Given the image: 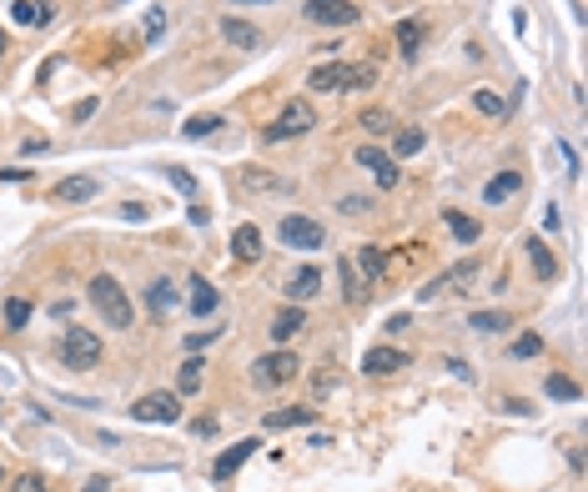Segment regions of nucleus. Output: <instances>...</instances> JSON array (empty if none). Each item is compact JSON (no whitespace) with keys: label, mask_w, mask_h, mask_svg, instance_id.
I'll list each match as a JSON object with an SVG mask.
<instances>
[{"label":"nucleus","mask_w":588,"mask_h":492,"mask_svg":"<svg viewBox=\"0 0 588 492\" xmlns=\"http://www.w3.org/2000/svg\"><path fill=\"white\" fill-rule=\"evenodd\" d=\"M372 81H377V71H372V65H352V61H327V65H317V71H312V91H347V86H352V91H362V86H372Z\"/></svg>","instance_id":"obj_1"},{"label":"nucleus","mask_w":588,"mask_h":492,"mask_svg":"<svg viewBox=\"0 0 588 492\" xmlns=\"http://www.w3.org/2000/svg\"><path fill=\"white\" fill-rule=\"evenodd\" d=\"M91 307L101 311V322L111 327V332H126L131 327V302H126L121 281L116 277H96L91 281Z\"/></svg>","instance_id":"obj_2"},{"label":"nucleus","mask_w":588,"mask_h":492,"mask_svg":"<svg viewBox=\"0 0 588 492\" xmlns=\"http://www.w3.org/2000/svg\"><path fill=\"white\" fill-rule=\"evenodd\" d=\"M56 352H61V362L71 372H91L96 362H101V337H96V332H86V327H66Z\"/></svg>","instance_id":"obj_3"},{"label":"nucleus","mask_w":588,"mask_h":492,"mask_svg":"<svg viewBox=\"0 0 588 492\" xmlns=\"http://www.w3.org/2000/svg\"><path fill=\"white\" fill-rule=\"evenodd\" d=\"M312 126H317V111H312V101L292 96V101L282 106L277 121L267 126V141H292V136H302V131H312Z\"/></svg>","instance_id":"obj_4"},{"label":"nucleus","mask_w":588,"mask_h":492,"mask_svg":"<svg viewBox=\"0 0 588 492\" xmlns=\"http://www.w3.org/2000/svg\"><path fill=\"white\" fill-rule=\"evenodd\" d=\"M277 242L292 246V251H317V246L327 242V231H322V221L292 211V216H282V221H277Z\"/></svg>","instance_id":"obj_5"},{"label":"nucleus","mask_w":588,"mask_h":492,"mask_svg":"<svg viewBox=\"0 0 588 492\" xmlns=\"http://www.w3.org/2000/svg\"><path fill=\"white\" fill-rule=\"evenodd\" d=\"M297 377V357L292 352H267L257 367H251V382L257 387H287Z\"/></svg>","instance_id":"obj_6"},{"label":"nucleus","mask_w":588,"mask_h":492,"mask_svg":"<svg viewBox=\"0 0 588 492\" xmlns=\"http://www.w3.org/2000/svg\"><path fill=\"white\" fill-rule=\"evenodd\" d=\"M357 11L352 0H307V20L312 26H357Z\"/></svg>","instance_id":"obj_7"},{"label":"nucleus","mask_w":588,"mask_h":492,"mask_svg":"<svg viewBox=\"0 0 588 492\" xmlns=\"http://www.w3.org/2000/svg\"><path fill=\"white\" fill-rule=\"evenodd\" d=\"M136 422H182V402L171 397V392H151V397H141L131 407Z\"/></svg>","instance_id":"obj_8"},{"label":"nucleus","mask_w":588,"mask_h":492,"mask_svg":"<svg viewBox=\"0 0 588 492\" xmlns=\"http://www.w3.org/2000/svg\"><path fill=\"white\" fill-rule=\"evenodd\" d=\"M352 266H357V277L368 281V292L387 277V257L377 251V246H357V251H352Z\"/></svg>","instance_id":"obj_9"},{"label":"nucleus","mask_w":588,"mask_h":492,"mask_svg":"<svg viewBox=\"0 0 588 492\" xmlns=\"http://www.w3.org/2000/svg\"><path fill=\"white\" fill-rule=\"evenodd\" d=\"M11 16H16V26H50L56 20V0H20V5H11Z\"/></svg>","instance_id":"obj_10"},{"label":"nucleus","mask_w":588,"mask_h":492,"mask_svg":"<svg viewBox=\"0 0 588 492\" xmlns=\"http://www.w3.org/2000/svg\"><path fill=\"white\" fill-rule=\"evenodd\" d=\"M221 41H227V46H236V50H257V46H262V31H257V26H247V20L227 16V20H221Z\"/></svg>","instance_id":"obj_11"},{"label":"nucleus","mask_w":588,"mask_h":492,"mask_svg":"<svg viewBox=\"0 0 588 492\" xmlns=\"http://www.w3.org/2000/svg\"><path fill=\"white\" fill-rule=\"evenodd\" d=\"M398 367H407V357L398 352V347H372V352L362 357V372H368V377H387V372H398Z\"/></svg>","instance_id":"obj_12"},{"label":"nucleus","mask_w":588,"mask_h":492,"mask_svg":"<svg viewBox=\"0 0 588 492\" xmlns=\"http://www.w3.org/2000/svg\"><path fill=\"white\" fill-rule=\"evenodd\" d=\"M523 251H528V262H533V277H538V281H558V262H553V251L543 246V236H528Z\"/></svg>","instance_id":"obj_13"},{"label":"nucleus","mask_w":588,"mask_h":492,"mask_svg":"<svg viewBox=\"0 0 588 492\" xmlns=\"http://www.w3.org/2000/svg\"><path fill=\"white\" fill-rule=\"evenodd\" d=\"M312 412H317V407H277V412H267V417H262V427H267V432L307 427V422H312Z\"/></svg>","instance_id":"obj_14"},{"label":"nucleus","mask_w":588,"mask_h":492,"mask_svg":"<svg viewBox=\"0 0 588 492\" xmlns=\"http://www.w3.org/2000/svg\"><path fill=\"white\" fill-rule=\"evenodd\" d=\"M518 191H523V176H518V171H498L493 181L483 186V201H488V206H498V201L518 196Z\"/></svg>","instance_id":"obj_15"},{"label":"nucleus","mask_w":588,"mask_h":492,"mask_svg":"<svg viewBox=\"0 0 588 492\" xmlns=\"http://www.w3.org/2000/svg\"><path fill=\"white\" fill-rule=\"evenodd\" d=\"M242 186H247V191H292V181H287V176L262 171V166H242Z\"/></svg>","instance_id":"obj_16"},{"label":"nucleus","mask_w":588,"mask_h":492,"mask_svg":"<svg viewBox=\"0 0 588 492\" xmlns=\"http://www.w3.org/2000/svg\"><path fill=\"white\" fill-rule=\"evenodd\" d=\"M302 327H307V311L302 307H282L277 317H272V342H292Z\"/></svg>","instance_id":"obj_17"},{"label":"nucleus","mask_w":588,"mask_h":492,"mask_svg":"<svg viewBox=\"0 0 588 492\" xmlns=\"http://www.w3.org/2000/svg\"><path fill=\"white\" fill-rule=\"evenodd\" d=\"M232 257L236 262H257V257H262V231L257 227H236L232 231Z\"/></svg>","instance_id":"obj_18"},{"label":"nucleus","mask_w":588,"mask_h":492,"mask_svg":"<svg viewBox=\"0 0 588 492\" xmlns=\"http://www.w3.org/2000/svg\"><path fill=\"white\" fill-rule=\"evenodd\" d=\"M251 447H257V442H236V447H227V452H221V457L212 462V477H217V482H227V477H232L236 467H242V462L251 457Z\"/></svg>","instance_id":"obj_19"},{"label":"nucleus","mask_w":588,"mask_h":492,"mask_svg":"<svg viewBox=\"0 0 588 492\" xmlns=\"http://www.w3.org/2000/svg\"><path fill=\"white\" fill-rule=\"evenodd\" d=\"M186 302H191V311H197V317H212V311H217V287H212L206 277H191Z\"/></svg>","instance_id":"obj_20"},{"label":"nucleus","mask_w":588,"mask_h":492,"mask_svg":"<svg viewBox=\"0 0 588 492\" xmlns=\"http://www.w3.org/2000/svg\"><path fill=\"white\" fill-rule=\"evenodd\" d=\"M317 287H322V272H317V266H302V272H292V281H287V296H292V302H307V296H317Z\"/></svg>","instance_id":"obj_21"},{"label":"nucleus","mask_w":588,"mask_h":492,"mask_svg":"<svg viewBox=\"0 0 588 492\" xmlns=\"http://www.w3.org/2000/svg\"><path fill=\"white\" fill-rule=\"evenodd\" d=\"M171 307H176V287H171L166 277H156L151 287H146V311H156V317H166Z\"/></svg>","instance_id":"obj_22"},{"label":"nucleus","mask_w":588,"mask_h":492,"mask_svg":"<svg viewBox=\"0 0 588 492\" xmlns=\"http://www.w3.org/2000/svg\"><path fill=\"white\" fill-rule=\"evenodd\" d=\"M422 35H428V26H422V20H398V50H403L407 61L422 50Z\"/></svg>","instance_id":"obj_23"},{"label":"nucleus","mask_w":588,"mask_h":492,"mask_svg":"<svg viewBox=\"0 0 588 492\" xmlns=\"http://www.w3.org/2000/svg\"><path fill=\"white\" fill-rule=\"evenodd\" d=\"M337 272H342V296H347V302H352V307H357V302H368V281L357 277L352 257H342V266H337Z\"/></svg>","instance_id":"obj_24"},{"label":"nucleus","mask_w":588,"mask_h":492,"mask_svg":"<svg viewBox=\"0 0 588 492\" xmlns=\"http://www.w3.org/2000/svg\"><path fill=\"white\" fill-rule=\"evenodd\" d=\"M357 126H362V131H368V136H392V111H383V106H368L362 111V116H357Z\"/></svg>","instance_id":"obj_25"},{"label":"nucleus","mask_w":588,"mask_h":492,"mask_svg":"<svg viewBox=\"0 0 588 492\" xmlns=\"http://www.w3.org/2000/svg\"><path fill=\"white\" fill-rule=\"evenodd\" d=\"M443 221H448V231H453V236H458L463 246H473V242L483 236V227L473 221V216H463V211H443Z\"/></svg>","instance_id":"obj_26"},{"label":"nucleus","mask_w":588,"mask_h":492,"mask_svg":"<svg viewBox=\"0 0 588 492\" xmlns=\"http://www.w3.org/2000/svg\"><path fill=\"white\" fill-rule=\"evenodd\" d=\"M176 387H182L186 397H197V392H202V357H197V352L182 362V372H176Z\"/></svg>","instance_id":"obj_27"},{"label":"nucleus","mask_w":588,"mask_h":492,"mask_svg":"<svg viewBox=\"0 0 588 492\" xmlns=\"http://www.w3.org/2000/svg\"><path fill=\"white\" fill-rule=\"evenodd\" d=\"M56 196H61V201H91L96 196V181H91V176H66V181L56 186Z\"/></svg>","instance_id":"obj_28"},{"label":"nucleus","mask_w":588,"mask_h":492,"mask_svg":"<svg viewBox=\"0 0 588 492\" xmlns=\"http://www.w3.org/2000/svg\"><path fill=\"white\" fill-rule=\"evenodd\" d=\"M543 392H548L553 402H578V382H573V377H563V372H548Z\"/></svg>","instance_id":"obj_29"},{"label":"nucleus","mask_w":588,"mask_h":492,"mask_svg":"<svg viewBox=\"0 0 588 492\" xmlns=\"http://www.w3.org/2000/svg\"><path fill=\"white\" fill-rule=\"evenodd\" d=\"M221 126H227L221 116H191V121L182 126V136L186 141H202V136H212V131H221Z\"/></svg>","instance_id":"obj_30"},{"label":"nucleus","mask_w":588,"mask_h":492,"mask_svg":"<svg viewBox=\"0 0 588 492\" xmlns=\"http://www.w3.org/2000/svg\"><path fill=\"white\" fill-rule=\"evenodd\" d=\"M422 141H428V136H422L418 126H403V131H398V141H392V156H418Z\"/></svg>","instance_id":"obj_31"},{"label":"nucleus","mask_w":588,"mask_h":492,"mask_svg":"<svg viewBox=\"0 0 588 492\" xmlns=\"http://www.w3.org/2000/svg\"><path fill=\"white\" fill-rule=\"evenodd\" d=\"M26 322H31V302H26V296H11V302H5V327L20 332Z\"/></svg>","instance_id":"obj_32"},{"label":"nucleus","mask_w":588,"mask_h":492,"mask_svg":"<svg viewBox=\"0 0 588 492\" xmlns=\"http://www.w3.org/2000/svg\"><path fill=\"white\" fill-rule=\"evenodd\" d=\"M468 327H478V332H503V327H513V317L508 311H473Z\"/></svg>","instance_id":"obj_33"},{"label":"nucleus","mask_w":588,"mask_h":492,"mask_svg":"<svg viewBox=\"0 0 588 492\" xmlns=\"http://www.w3.org/2000/svg\"><path fill=\"white\" fill-rule=\"evenodd\" d=\"M161 171H166V181L176 186L182 196H197V176H191V171H182V166H161Z\"/></svg>","instance_id":"obj_34"},{"label":"nucleus","mask_w":588,"mask_h":492,"mask_svg":"<svg viewBox=\"0 0 588 492\" xmlns=\"http://www.w3.org/2000/svg\"><path fill=\"white\" fill-rule=\"evenodd\" d=\"M473 106H478L483 116H503V111H508L503 106V96H493V91H473Z\"/></svg>","instance_id":"obj_35"},{"label":"nucleus","mask_w":588,"mask_h":492,"mask_svg":"<svg viewBox=\"0 0 588 492\" xmlns=\"http://www.w3.org/2000/svg\"><path fill=\"white\" fill-rule=\"evenodd\" d=\"M543 352V337L538 332H523V337L513 342V357H518V362H523V357H538Z\"/></svg>","instance_id":"obj_36"},{"label":"nucleus","mask_w":588,"mask_h":492,"mask_svg":"<svg viewBox=\"0 0 588 492\" xmlns=\"http://www.w3.org/2000/svg\"><path fill=\"white\" fill-rule=\"evenodd\" d=\"M11 492H50V482H46L41 473H20V477H16V488H11Z\"/></svg>","instance_id":"obj_37"},{"label":"nucleus","mask_w":588,"mask_h":492,"mask_svg":"<svg viewBox=\"0 0 588 492\" xmlns=\"http://www.w3.org/2000/svg\"><path fill=\"white\" fill-rule=\"evenodd\" d=\"M357 166H372V171H377V166H387V156L377 151V146H357Z\"/></svg>","instance_id":"obj_38"},{"label":"nucleus","mask_w":588,"mask_h":492,"mask_svg":"<svg viewBox=\"0 0 588 492\" xmlns=\"http://www.w3.org/2000/svg\"><path fill=\"white\" fill-rule=\"evenodd\" d=\"M398 181H403V171L392 166V161H387V166H377V186H387V191H392Z\"/></svg>","instance_id":"obj_39"},{"label":"nucleus","mask_w":588,"mask_h":492,"mask_svg":"<svg viewBox=\"0 0 588 492\" xmlns=\"http://www.w3.org/2000/svg\"><path fill=\"white\" fill-rule=\"evenodd\" d=\"M151 216V206H141V201H126L121 206V221H146Z\"/></svg>","instance_id":"obj_40"},{"label":"nucleus","mask_w":588,"mask_h":492,"mask_svg":"<svg viewBox=\"0 0 588 492\" xmlns=\"http://www.w3.org/2000/svg\"><path fill=\"white\" fill-rule=\"evenodd\" d=\"M161 31H166V16H161V11H151V16H146V41H156Z\"/></svg>","instance_id":"obj_41"},{"label":"nucleus","mask_w":588,"mask_h":492,"mask_svg":"<svg viewBox=\"0 0 588 492\" xmlns=\"http://www.w3.org/2000/svg\"><path fill=\"white\" fill-rule=\"evenodd\" d=\"M337 206H342L347 216H357V211H368V196H342Z\"/></svg>","instance_id":"obj_42"},{"label":"nucleus","mask_w":588,"mask_h":492,"mask_svg":"<svg viewBox=\"0 0 588 492\" xmlns=\"http://www.w3.org/2000/svg\"><path fill=\"white\" fill-rule=\"evenodd\" d=\"M0 181H31V166H5L0 171Z\"/></svg>","instance_id":"obj_43"},{"label":"nucleus","mask_w":588,"mask_h":492,"mask_svg":"<svg viewBox=\"0 0 588 492\" xmlns=\"http://www.w3.org/2000/svg\"><path fill=\"white\" fill-rule=\"evenodd\" d=\"M91 116H96V101H81V106L71 111V121H91Z\"/></svg>","instance_id":"obj_44"},{"label":"nucleus","mask_w":588,"mask_h":492,"mask_svg":"<svg viewBox=\"0 0 588 492\" xmlns=\"http://www.w3.org/2000/svg\"><path fill=\"white\" fill-rule=\"evenodd\" d=\"M212 337H217V332H202V337H186V352H202V347H206Z\"/></svg>","instance_id":"obj_45"},{"label":"nucleus","mask_w":588,"mask_h":492,"mask_svg":"<svg viewBox=\"0 0 588 492\" xmlns=\"http://www.w3.org/2000/svg\"><path fill=\"white\" fill-rule=\"evenodd\" d=\"M86 492H111V477H91V482H86Z\"/></svg>","instance_id":"obj_46"},{"label":"nucleus","mask_w":588,"mask_h":492,"mask_svg":"<svg viewBox=\"0 0 588 492\" xmlns=\"http://www.w3.org/2000/svg\"><path fill=\"white\" fill-rule=\"evenodd\" d=\"M5 50H11V35H5V31H0V56H5Z\"/></svg>","instance_id":"obj_47"},{"label":"nucleus","mask_w":588,"mask_h":492,"mask_svg":"<svg viewBox=\"0 0 588 492\" xmlns=\"http://www.w3.org/2000/svg\"><path fill=\"white\" fill-rule=\"evenodd\" d=\"M232 5H267V0H232Z\"/></svg>","instance_id":"obj_48"}]
</instances>
